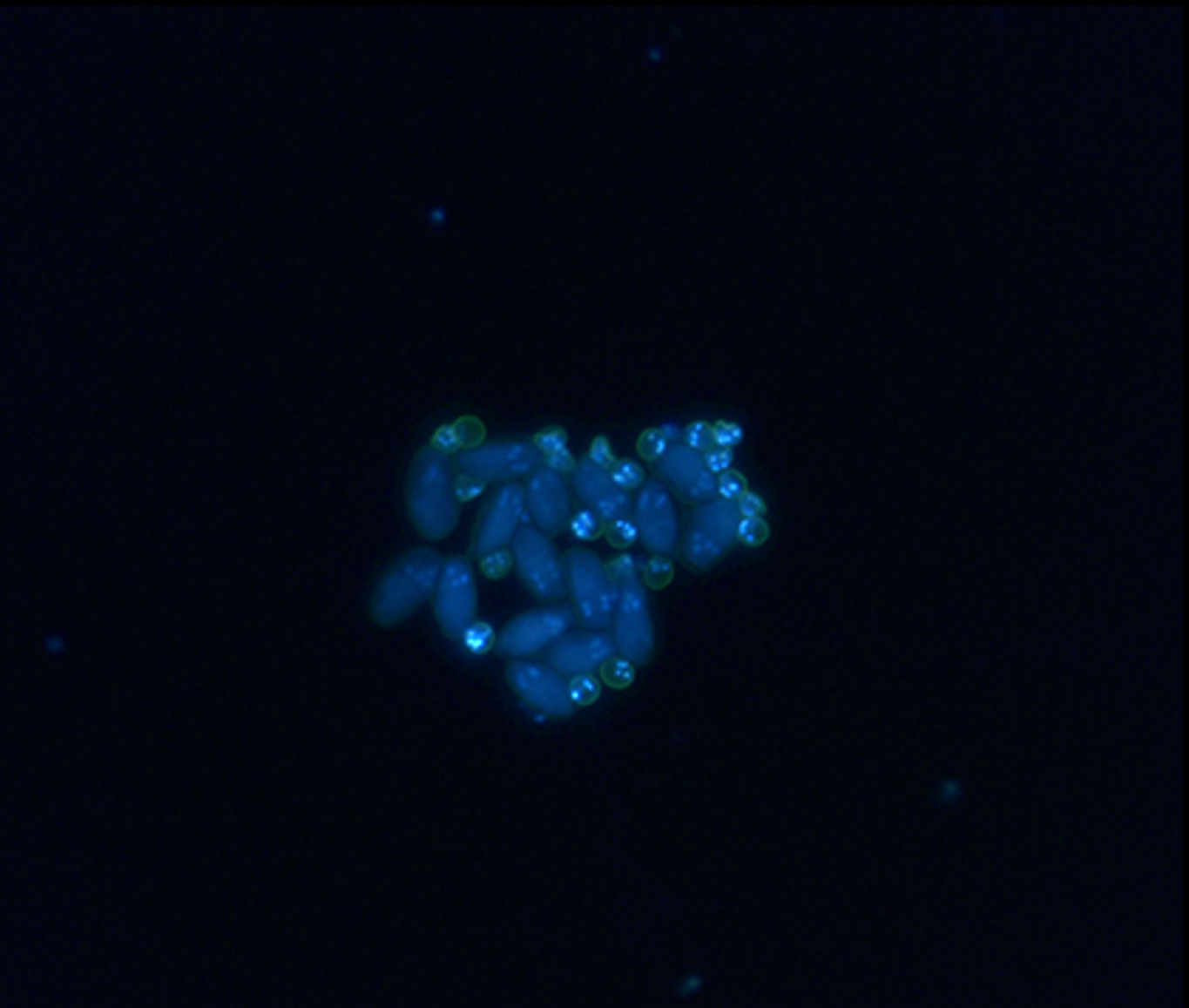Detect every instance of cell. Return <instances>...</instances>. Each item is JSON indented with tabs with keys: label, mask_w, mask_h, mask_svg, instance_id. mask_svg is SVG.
Instances as JSON below:
<instances>
[{
	"label": "cell",
	"mask_w": 1189,
	"mask_h": 1008,
	"mask_svg": "<svg viewBox=\"0 0 1189 1008\" xmlns=\"http://www.w3.org/2000/svg\"><path fill=\"white\" fill-rule=\"evenodd\" d=\"M527 518H530L527 493L521 490L518 484L498 487L496 496L490 498V504L484 507L479 527H476L473 552L479 555V558H484V555L502 550L504 544L527 524Z\"/></svg>",
	"instance_id": "cell-7"
},
{
	"label": "cell",
	"mask_w": 1189,
	"mask_h": 1008,
	"mask_svg": "<svg viewBox=\"0 0 1189 1008\" xmlns=\"http://www.w3.org/2000/svg\"><path fill=\"white\" fill-rule=\"evenodd\" d=\"M711 436H713V445H719V448H731V445H736V442L742 439L740 428H736V425H728V423L711 425Z\"/></svg>",
	"instance_id": "cell-30"
},
{
	"label": "cell",
	"mask_w": 1189,
	"mask_h": 1008,
	"mask_svg": "<svg viewBox=\"0 0 1189 1008\" xmlns=\"http://www.w3.org/2000/svg\"><path fill=\"white\" fill-rule=\"evenodd\" d=\"M634 680V663H629L626 657H609L606 663H600V683L609 688H626Z\"/></svg>",
	"instance_id": "cell-19"
},
{
	"label": "cell",
	"mask_w": 1189,
	"mask_h": 1008,
	"mask_svg": "<svg viewBox=\"0 0 1189 1008\" xmlns=\"http://www.w3.org/2000/svg\"><path fill=\"white\" fill-rule=\"evenodd\" d=\"M733 507H736V513H740V518H762V513H765L762 498H759L756 493H747V490L736 498Z\"/></svg>",
	"instance_id": "cell-29"
},
{
	"label": "cell",
	"mask_w": 1189,
	"mask_h": 1008,
	"mask_svg": "<svg viewBox=\"0 0 1189 1008\" xmlns=\"http://www.w3.org/2000/svg\"><path fill=\"white\" fill-rule=\"evenodd\" d=\"M547 464H550L552 470H558V473H561V470H575V462L570 459V453H566L564 448H561V450H555V453H550Z\"/></svg>",
	"instance_id": "cell-35"
},
{
	"label": "cell",
	"mask_w": 1189,
	"mask_h": 1008,
	"mask_svg": "<svg viewBox=\"0 0 1189 1008\" xmlns=\"http://www.w3.org/2000/svg\"><path fill=\"white\" fill-rule=\"evenodd\" d=\"M677 434H679V430H677L674 425H663V428H649V430H643L640 439H638L640 457H643V459H649V462H657L668 448L674 445Z\"/></svg>",
	"instance_id": "cell-17"
},
{
	"label": "cell",
	"mask_w": 1189,
	"mask_h": 1008,
	"mask_svg": "<svg viewBox=\"0 0 1189 1008\" xmlns=\"http://www.w3.org/2000/svg\"><path fill=\"white\" fill-rule=\"evenodd\" d=\"M439 552L428 547H416L400 555L388 570L382 572L371 592V615L380 626H396L414 615L425 600L436 592L442 575Z\"/></svg>",
	"instance_id": "cell-2"
},
{
	"label": "cell",
	"mask_w": 1189,
	"mask_h": 1008,
	"mask_svg": "<svg viewBox=\"0 0 1189 1008\" xmlns=\"http://www.w3.org/2000/svg\"><path fill=\"white\" fill-rule=\"evenodd\" d=\"M566 694H570V702L575 708L589 706V702H595L600 697V683L589 672L575 674V677H570V683H566Z\"/></svg>",
	"instance_id": "cell-20"
},
{
	"label": "cell",
	"mask_w": 1189,
	"mask_h": 1008,
	"mask_svg": "<svg viewBox=\"0 0 1189 1008\" xmlns=\"http://www.w3.org/2000/svg\"><path fill=\"white\" fill-rule=\"evenodd\" d=\"M770 536V530L762 518H740V524H736V541L745 544V547H759V544H765Z\"/></svg>",
	"instance_id": "cell-22"
},
{
	"label": "cell",
	"mask_w": 1189,
	"mask_h": 1008,
	"mask_svg": "<svg viewBox=\"0 0 1189 1008\" xmlns=\"http://www.w3.org/2000/svg\"><path fill=\"white\" fill-rule=\"evenodd\" d=\"M589 459H592L595 464H600V468H611V453H609L604 439H598L592 445V450H589Z\"/></svg>",
	"instance_id": "cell-34"
},
{
	"label": "cell",
	"mask_w": 1189,
	"mask_h": 1008,
	"mask_svg": "<svg viewBox=\"0 0 1189 1008\" xmlns=\"http://www.w3.org/2000/svg\"><path fill=\"white\" fill-rule=\"evenodd\" d=\"M634 536H638V527H634L632 521H626V518L609 521V527H606L609 544H615V547H629V544L634 541Z\"/></svg>",
	"instance_id": "cell-26"
},
{
	"label": "cell",
	"mask_w": 1189,
	"mask_h": 1008,
	"mask_svg": "<svg viewBox=\"0 0 1189 1008\" xmlns=\"http://www.w3.org/2000/svg\"><path fill=\"white\" fill-rule=\"evenodd\" d=\"M611 482H615L620 490H626V487H638L643 482V473L638 464H632V462H618V464H611Z\"/></svg>",
	"instance_id": "cell-24"
},
{
	"label": "cell",
	"mask_w": 1189,
	"mask_h": 1008,
	"mask_svg": "<svg viewBox=\"0 0 1189 1008\" xmlns=\"http://www.w3.org/2000/svg\"><path fill=\"white\" fill-rule=\"evenodd\" d=\"M493 640H496L493 632H490V626H484V623H473V626L464 632V638H462V643L468 646L470 652H487L490 646H496Z\"/></svg>",
	"instance_id": "cell-25"
},
{
	"label": "cell",
	"mask_w": 1189,
	"mask_h": 1008,
	"mask_svg": "<svg viewBox=\"0 0 1189 1008\" xmlns=\"http://www.w3.org/2000/svg\"><path fill=\"white\" fill-rule=\"evenodd\" d=\"M654 464L660 468V473L668 482L677 484L683 493H688L691 484H694L699 479V473L706 470V453L688 448L686 442H674Z\"/></svg>",
	"instance_id": "cell-13"
},
{
	"label": "cell",
	"mask_w": 1189,
	"mask_h": 1008,
	"mask_svg": "<svg viewBox=\"0 0 1189 1008\" xmlns=\"http://www.w3.org/2000/svg\"><path fill=\"white\" fill-rule=\"evenodd\" d=\"M572 487H575L578 498H581L600 521L623 518V513H626V507H629L626 490H620V487L611 482L609 470L595 464L592 459H581L575 464Z\"/></svg>",
	"instance_id": "cell-12"
},
{
	"label": "cell",
	"mask_w": 1189,
	"mask_h": 1008,
	"mask_svg": "<svg viewBox=\"0 0 1189 1008\" xmlns=\"http://www.w3.org/2000/svg\"><path fill=\"white\" fill-rule=\"evenodd\" d=\"M581 640V649H584V657H586V663L589 668H600V663H606L609 657H615V638H609V634L604 632H595V634H584V638H578Z\"/></svg>",
	"instance_id": "cell-18"
},
{
	"label": "cell",
	"mask_w": 1189,
	"mask_h": 1008,
	"mask_svg": "<svg viewBox=\"0 0 1189 1008\" xmlns=\"http://www.w3.org/2000/svg\"><path fill=\"white\" fill-rule=\"evenodd\" d=\"M600 518L592 513V510H584V513H575L570 518V530L575 532V536H581V538H592L600 532Z\"/></svg>",
	"instance_id": "cell-28"
},
{
	"label": "cell",
	"mask_w": 1189,
	"mask_h": 1008,
	"mask_svg": "<svg viewBox=\"0 0 1189 1008\" xmlns=\"http://www.w3.org/2000/svg\"><path fill=\"white\" fill-rule=\"evenodd\" d=\"M479 609V592H476V575L468 558L453 555L442 564V575L434 592V618L439 629L450 640H462L476 623Z\"/></svg>",
	"instance_id": "cell-4"
},
{
	"label": "cell",
	"mask_w": 1189,
	"mask_h": 1008,
	"mask_svg": "<svg viewBox=\"0 0 1189 1008\" xmlns=\"http://www.w3.org/2000/svg\"><path fill=\"white\" fill-rule=\"evenodd\" d=\"M736 524H740V513H736L733 502H725V498H717V502H708L706 498V502L694 510V527L713 532V536L722 538L725 544L736 541Z\"/></svg>",
	"instance_id": "cell-14"
},
{
	"label": "cell",
	"mask_w": 1189,
	"mask_h": 1008,
	"mask_svg": "<svg viewBox=\"0 0 1189 1008\" xmlns=\"http://www.w3.org/2000/svg\"><path fill=\"white\" fill-rule=\"evenodd\" d=\"M550 666L558 674H566V677L592 672L589 663H586V657H584L581 640H572V638H566V634L550 643Z\"/></svg>",
	"instance_id": "cell-16"
},
{
	"label": "cell",
	"mask_w": 1189,
	"mask_h": 1008,
	"mask_svg": "<svg viewBox=\"0 0 1189 1008\" xmlns=\"http://www.w3.org/2000/svg\"><path fill=\"white\" fill-rule=\"evenodd\" d=\"M541 462V450L532 442L507 439V442H490L464 450L456 459V468L468 482H498V479H516L536 470Z\"/></svg>",
	"instance_id": "cell-6"
},
{
	"label": "cell",
	"mask_w": 1189,
	"mask_h": 1008,
	"mask_svg": "<svg viewBox=\"0 0 1189 1008\" xmlns=\"http://www.w3.org/2000/svg\"><path fill=\"white\" fill-rule=\"evenodd\" d=\"M638 536L654 555H668L677 547V516L663 482H645L638 493Z\"/></svg>",
	"instance_id": "cell-10"
},
{
	"label": "cell",
	"mask_w": 1189,
	"mask_h": 1008,
	"mask_svg": "<svg viewBox=\"0 0 1189 1008\" xmlns=\"http://www.w3.org/2000/svg\"><path fill=\"white\" fill-rule=\"evenodd\" d=\"M490 555H493V561H490V558H482V564H484V572L490 575V578H496V575H502V572L507 570V555H504L502 550H496V552H490Z\"/></svg>",
	"instance_id": "cell-33"
},
{
	"label": "cell",
	"mask_w": 1189,
	"mask_h": 1008,
	"mask_svg": "<svg viewBox=\"0 0 1189 1008\" xmlns=\"http://www.w3.org/2000/svg\"><path fill=\"white\" fill-rule=\"evenodd\" d=\"M507 683L521 697V702L547 714V717H570L575 711L570 694H566V683L552 666L518 660L507 668Z\"/></svg>",
	"instance_id": "cell-9"
},
{
	"label": "cell",
	"mask_w": 1189,
	"mask_h": 1008,
	"mask_svg": "<svg viewBox=\"0 0 1189 1008\" xmlns=\"http://www.w3.org/2000/svg\"><path fill=\"white\" fill-rule=\"evenodd\" d=\"M527 510L530 518L536 521V527L541 532H558L572 513V496H570V484L564 482V476L558 470L538 468L530 473L527 479Z\"/></svg>",
	"instance_id": "cell-11"
},
{
	"label": "cell",
	"mask_w": 1189,
	"mask_h": 1008,
	"mask_svg": "<svg viewBox=\"0 0 1189 1008\" xmlns=\"http://www.w3.org/2000/svg\"><path fill=\"white\" fill-rule=\"evenodd\" d=\"M532 445H536L538 450H544V453L550 457V453H555V450H561V448H564V434H561V430H552V434H550V430H544V434L536 436V442H532Z\"/></svg>",
	"instance_id": "cell-32"
},
{
	"label": "cell",
	"mask_w": 1189,
	"mask_h": 1008,
	"mask_svg": "<svg viewBox=\"0 0 1189 1008\" xmlns=\"http://www.w3.org/2000/svg\"><path fill=\"white\" fill-rule=\"evenodd\" d=\"M674 578V566L665 561V555H657L652 561L640 564V581H645L652 589H663L672 584Z\"/></svg>",
	"instance_id": "cell-21"
},
{
	"label": "cell",
	"mask_w": 1189,
	"mask_h": 1008,
	"mask_svg": "<svg viewBox=\"0 0 1189 1008\" xmlns=\"http://www.w3.org/2000/svg\"><path fill=\"white\" fill-rule=\"evenodd\" d=\"M570 623H572L570 609L521 612L518 618L507 623L502 638H496V649H498V654H507V657H530L541 649H547L552 640L564 638Z\"/></svg>",
	"instance_id": "cell-8"
},
{
	"label": "cell",
	"mask_w": 1189,
	"mask_h": 1008,
	"mask_svg": "<svg viewBox=\"0 0 1189 1008\" xmlns=\"http://www.w3.org/2000/svg\"><path fill=\"white\" fill-rule=\"evenodd\" d=\"M725 550H728V544L713 536V532L702 530V527H691L686 536V544H683V558H686V564L694 566V570H708L711 564H717L722 558Z\"/></svg>",
	"instance_id": "cell-15"
},
{
	"label": "cell",
	"mask_w": 1189,
	"mask_h": 1008,
	"mask_svg": "<svg viewBox=\"0 0 1189 1008\" xmlns=\"http://www.w3.org/2000/svg\"><path fill=\"white\" fill-rule=\"evenodd\" d=\"M683 442L688 448H694L699 453H706L708 448H713V436H711V425L706 423H694V425H688V430L683 434Z\"/></svg>",
	"instance_id": "cell-27"
},
{
	"label": "cell",
	"mask_w": 1189,
	"mask_h": 1008,
	"mask_svg": "<svg viewBox=\"0 0 1189 1008\" xmlns=\"http://www.w3.org/2000/svg\"><path fill=\"white\" fill-rule=\"evenodd\" d=\"M405 504L416 532L430 541L448 538L459 524V490L442 450L422 448L416 453L405 484Z\"/></svg>",
	"instance_id": "cell-1"
},
{
	"label": "cell",
	"mask_w": 1189,
	"mask_h": 1008,
	"mask_svg": "<svg viewBox=\"0 0 1189 1008\" xmlns=\"http://www.w3.org/2000/svg\"><path fill=\"white\" fill-rule=\"evenodd\" d=\"M513 561L521 584L541 600H555L564 595L566 566L550 544L547 532L538 527H521L513 536Z\"/></svg>",
	"instance_id": "cell-5"
},
{
	"label": "cell",
	"mask_w": 1189,
	"mask_h": 1008,
	"mask_svg": "<svg viewBox=\"0 0 1189 1008\" xmlns=\"http://www.w3.org/2000/svg\"><path fill=\"white\" fill-rule=\"evenodd\" d=\"M717 493H719V498H725V502H736V498L745 493V476L731 468L717 473Z\"/></svg>",
	"instance_id": "cell-23"
},
{
	"label": "cell",
	"mask_w": 1189,
	"mask_h": 1008,
	"mask_svg": "<svg viewBox=\"0 0 1189 1008\" xmlns=\"http://www.w3.org/2000/svg\"><path fill=\"white\" fill-rule=\"evenodd\" d=\"M564 566L578 618L586 626H609L618 612V586L611 581L606 564L592 550H570Z\"/></svg>",
	"instance_id": "cell-3"
},
{
	"label": "cell",
	"mask_w": 1189,
	"mask_h": 1008,
	"mask_svg": "<svg viewBox=\"0 0 1189 1008\" xmlns=\"http://www.w3.org/2000/svg\"><path fill=\"white\" fill-rule=\"evenodd\" d=\"M706 468L711 473H722L731 468V448H708L706 450Z\"/></svg>",
	"instance_id": "cell-31"
}]
</instances>
